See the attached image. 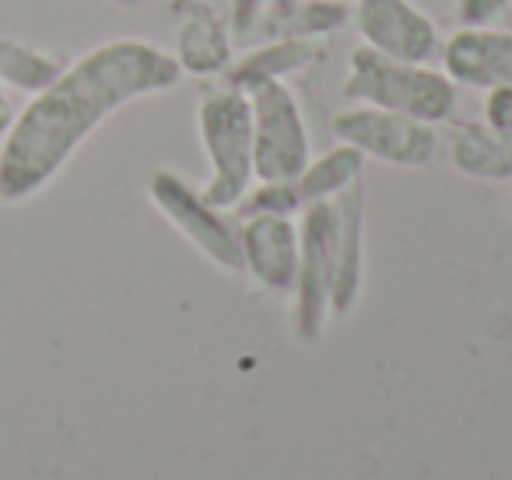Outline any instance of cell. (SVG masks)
<instances>
[{"label":"cell","mask_w":512,"mask_h":480,"mask_svg":"<svg viewBox=\"0 0 512 480\" xmlns=\"http://www.w3.org/2000/svg\"><path fill=\"white\" fill-rule=\"evenodd\" d=\"M449 162L481 183H512V134L488 123H460L449 137Z\"/></svg>","instance_id":"4fadbf2b"},{"label":"cell","mask_w":512,"mask_h":480,"mask_svg":"<svg viewBox=\"0 0 512 480\" xmlns=\"http://www.w3.org/2000/svg\"><path fill=\"white\" fill-rule=\"evenodd\" d=\"M344 99L439 127L453 120L460 106V85L446 71H435L428 64H407L376 53L372 46H358L348 57Z\"/></svg>","instance_id":"7a4b0ae2"},{"label":"cell","mask_w":512,"mask_h":480,"mask_svg":"<svg viewBox=\"0 0 512 480\" xmlns=\"http://www.w3.org/2000/svg\"><path fill=\"white\" fill-rule=\"evenodd\" d=\"M512 0H456L460 25H495L509 11Z\"/></svg>","instance_id":"d6986e66"},{"label":"cell","mask_w":512,"mask_h":480,"mask_svg":"<svg viewBox=\"0 0 512 480\" xmlns=\"http://www.w3.org/2000/svg\"><path fill=\"white\" fill-rule=\"evenodd\" d=\"M242 221V274L267 295H292L299 270V221L288 214H249Z\"/></svg>","instance_id":"30bf717a"},{"label":"cell","mask_w":512,"mask_h":480,"mask_svg":"<svg viewBox=\"0 0 512 480\" xmlns=\"http://www.w3.org/2000/svg\"><path fill=\"white\" fill-rule=\"evenodd\" d=\"M64 67L67 60L57 57V53L39 50V46L22 43V39L0 36V81H4V88H15L22 95H36L46 85H53Z\"/></svg>","instance_id":"2e32d148"},{"label":"cell","mask_w":512,"mask_h":480,"mask_svg":"<svg viewBox=\"0 0 512 480\" xmlns=\"http://www.w3.org/2000/svg\"><path fill=\"white\" fill-rule=\"evenodd\" d=\"M330 137L348 144L362 158H376L397 169H425L439 155V130L432 123L390 113L376 106H348L330 120Z\"/></svg>","instance_id":"52a82bcc"},{"label":"cell","mask_w":512,"mask_h":480,"mask_svg":"<svg viewBox=\"0 0 512 480\" xmlns=\"http://www.w3.org/2000/svg\"><path fill=\"white\" fill-rule=\"evenodd\" d=\"M351 22L348 0H299L278 22H267L260 36H295V39H327Z\"/></svg>","instance_id":"e0dca14e"},{"label":"cell","mask_w":512,"mask_h":480,"mask_svg":"<svg viewBox=\"0 0 512 480\" xmlns=\"http://www.w3.org/2000/svg\"><path fill=\"white\" fill-rule=\"evenodd\" d=\"M365 158L358 155L348 144H337V148L323 151L320 158H309V165L299 172L292 183V193L299 200V211H306L309 204H323V200H337L351 183L362 179Z\"/></svg>","instance_id":"9a60e30c"},{"label":"cell","mask_w":512,"mask_h":480,"mask_svg":"<svg viewBox=\"0 0 512 480\" xmlns=\"http://www.w3.org/2000/svg\"><path fill=\"white\" fill-rule=\"evenodd\" d=\"M442 71L460 88L495 92L512 88V29L498 25H460L439 50Z\"/></svg>","instance_id":"8fae6325"},{"label":"cell","mask_w":512,"mask_h":480,"mask_svg":"<svg viewBox=\"0 0 512 480\" xmlns=\"http://www.w3.org/2000/svg\"><path fill=\"white\" fill-rule=\"evenodd\" d=\"M148 197L162 211L176 232L186 235L200 256L214 263L225 274H242V221L239 214H228L221 207L207 204L204 193L183 176L169 169H158L148 183Z\"/></svg>","instance_id":"8992f818"},{"label":"cell","mask_w":512,"mask_h":480,"mask_svg":"<svg viewBox=\"0 0 512 480\" xmlns=\"http://www.w3.org/2000/svg\"><path fill=\"white\" fill-rule=\"evenodd\" d=\"M320 60V43L316 39L295 36H271L267 43L253 46L242 60H235L221 78L228 85H249V81H285L292 74H302Z\"/></svg>","instance_id":"5bb4252c"},{"label":"cell","mask_w":512,"mask_h":480,"mask_svg":"<svg viewBox=\"0 0 512 480\" xmlns=\"http://www.w3.org/2000/svg\"><path fill=\"white\" fill-rule=\"evenodd\" d=\"M253 113V176L256 183H288L313 158V141L295 92L285 81L242 85Z\"/></svg>","instance_id":"277c9868"},{"label":"cell","mask_w":512,"mask_h":480,"mask_svg":"<svg viewBox=\"0 0 512 480\" xmlns=\"http://www.w3.org/2000/svg\"><path fill=\"white\" fill-rule=\"evenodd\" d=\"M197 134L204 158L211 165V176L200 186L207 204L232 211L253 186V113L249 99L239 85L204 88L197 102Z\"/></svg>","instance_id":"3957f363"},{"label":"cell","mask_w":512,"mask_h":480,"mask_svg":"<svg viewBox=\"0 0 512 480\" xmlns=\"http://www.w3.org/2000/svg\"><path fill=\"white\" fill-rule=\"evenodd\" d=\"M11 123H15V109H11L8 88H4V81H0V137L8 134Z\"/></svg>","instance_id":"7402d4cb"},{"label":"cell","mask_w":512,"mask_h":480,"mask_svg":"<svg viewBox=\"0 0 512 480\" xmlns=\"http://www.w3.org/2000/svg\"><path fill=\"white\" fill-rule=\"evenodd\" d=\"M179 18L176 53L183 74L221 78L235 64V32L228 0H172Z\"/></svg>","instance_id":"9c48e42d"},{"label":"cell","mask_w":512,"mask_h":480,"mask_svg":"<svg viewBox=\"0 0 512 480\" xmlns=\"http://www.w3.org/2000/svg\"><path fill=\"white\" fill-rule=\"evenodd\" d=\"M295 4H299V0H267V15H264V22H260V29H264L267 22H278L281 15H288ZM256 36H260V32H256Z\"/></svg>","instance_id":"44dd1931"},{"label":"cell","mask_w":512,"mask_h":480,"mask_svg":"<svg viewBox=\"0 0 512 480\" xmlns=\"http://www.w3.org/2000/svg\"><path fill=\"white\" fill-rule=\"evenodd\" d=\"M183 67L148 39H109L60 71L32 95L0 144V204H25L60 176L74 151L123 106L169 92Z\"/></svg>","instance_id":"6da1fadb"},{"label":"cell","mask_w":512,"mask_h":480,"mask_svg":"<svg viewBox=\"0 0 512 480\" xmlns=\"http://www.w3.org/2000/svg\"><path fill=\"white\" fill-rule=\"evenodd\" d=\"M113 8H123V11H137L144 4V0H109Z\"/></svg>","instance_id":"603a6c76"},{"label":"cell","mask_w":512,"mask_h":480,"mask_svg":"<svg viewBox=\"0 0 512 480\" xmlns=\"http://www.w3.org/2000/svg\"><path fill=\"white\" fill-rule=\"evenodd\" d=\"M362 46L407 64H428L442 50L439 25L411 0H351Z\"/></svg>","instance_id":"ba28073f"},{"label":"cell","mask_w":512,"mask_h":480,"mask_svg":"<svg viewBox=\"0 0 512 480\" xmlns=\"http://www.w3.org/2000/svg\"><path fill=\"white\" fill-rule=\"evenodd\" d=\"M228 15H232L235 43H249L260 32V22L267 15V0H228Z\"/></svg>","instance_id":"ac0fdd59"},{"label":"cell","mask_w":512,"mask_h":480,"mask_svg":"<svg viewBox=\"0 0 512 480\" xmlns=\"http://www.w3.org/2000/svg\"><path fill=\"white\" fill-rule=\"evenodd\" d=\"M341 211V235H337V270H334V302L330 316L344 319L355 312L365 284V186L351 183L337 197Z\"/></svg>","instance_id":"7c38bea8"},{"label":"cell","mask_w":512,"mask_h":480,"mask_svg":"<svg viewBox=\"0 0 512 480\" xmlns=\"http://www.w3.org/2000/svg\"><path fill=\"white\" fill-rule=\"evenodd\" d=\"M484 123L512 134V88H495V92H488V102H484Z\"/></svg>","instance_id":"ffe728a7"},{"label":"cell","mask_w":512,"mask_h":480,"mask_svg":"<svg viewBox=\"0 0 512 480\" xmlns=\"http://www.w3.org/2000/svg\"><path fill=\"white\" fill-rule=\"evenodd\" d=\"M337 235H341L337 200L309 204L299 214V270H295L292 288V330L302 344H316L327 330L330 302H334Z\"/></svg>","instance_id":"5b68a950"}]
</instances>
